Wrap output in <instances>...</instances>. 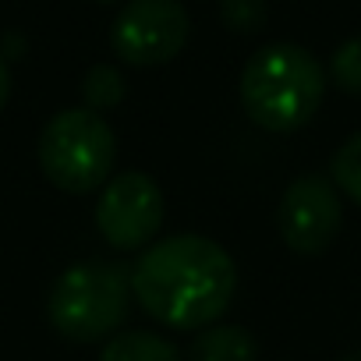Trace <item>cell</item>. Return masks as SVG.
<instances>
[{
    "instance_id": "obj_4",
    "label": "cell",
    "mask_w": 361,
    "mask_h": 361,
    "mask_svg": "<svg viewBox=\"0 0 361 361\" xmlns=\"http://www.w3.org/2000/svg\"><path fill=\"white\" fill-rule=\"evenodd\" d=\"M39 170L54 188L85 195L106 185L117 156V138L103 114L71 106L54 114L39 131Z\"/></svg>"
},
{
    "instance_id": "obj_13",
    "label": "cell",
    "mask_w": 361,
    "mask_h": 361,
    "mask_svg": "<svg viewBox=\"0 0 361 361\" xmlns=\"http://www.w3.org/2000/svg\"><path fill=\"white\" fill-rule=\"evenodd\" d=\"M220 18L231 32L255 36V32H262L269 8H266V0H220Z\"/></svg>"
},
{
    "instance_id": "obj_8",
    "label": "cell",
    "mask_w": 361,
    "mask_h": 361,
    "mask_svg": "<svg viewBox=\"0 0 361 361\" xmlns=\"http://www.w3.org/2000/svg\"><path fill=\"white\" fill-rule=\"evenodd\" d=\"M188 361H255V336L245 326H209L192 340Z\"/></svg>"
},
{
    "instance_id": "obj_1",
    "label": "cell",
    "mask_w": 361,
    "mask_h": 361,
    "mask_svg": "<svg viewBox=\"0 0 361 361\" xmlns=\"http://www.w3.org/2000/svg\"><path fill=\"white\" fill-rule=\"evenodd\" d=\"M131 294L149 319L170 329H209L238 294V266L213 238L173 234L138 255Z\"/></svg>"
},
{
    "instance_id": "obj_6",
    "label": "cell",
    "mask_w": 361,
    "mask_h": 361,
    "mask_svg": "<svg viewBox=\"0 0 361 361\" xmlns=\"http://www.w3.org/2000/svg\"><path fill=\"white\" fill-rule=\"evenodd\" d=\"M163 213L166 206H163V192L156 180L142 170H124L110 177L99 192L96 227L110 248L138 252L159 234Z\"/></svg>"
},
{
    "instance_id": "obj_10",
    "label": "cell",
    "mask_w": 361,
    "mask_h": 361,
    "mask_svg": "<svg viewBox=\"0 0 361 361\" xmlns=\"http://www.w3.org/2000/svg\"><path fill=\"white\" fill-rule=\"evenodd\" d=\"M128 92V82L117 68L110 64H92L82 78V96H85V110H114Z\"/></svg>"
},
{
    "instance_id": "obj_3",
    "label": "cell",
    "mask_w": 361,
    "mask_h": 361,
    "mask_svg": "<svg viewBox=\"0 0 361 361\" xmlns=\"http://www.w3.org/2000/svg\"><path fill=\"white\" fill-rule=\"evenodd\" d=\"M131 269L117 262H78L64 269L50 290V326L71 343L106 340L128 319Z\"/></svg>"
},
{
    "instance_id": "obj_2",
    "label": "cell",
    "mask_w": 361,
    "mask_h": 361,
    "mask_svg": "<svg viewBox=\"0 0 361 361\" xmlns=\"http://www.w3.org/2000/svg\"><path fill=\"white\" fill-rule=\"evenodd\" d=\"M326 96V68L294 43L255 50L241 71V106L252 124L273 135L305 128Z\"/></svg>"
},
{
    "instance_id": "obj_15",
    "label": "cell",
    "mask_w": 361,
    "mask_h": 361,
    "mask_svg": "<svg viewBox=\"0 0 361 361\" xmlns=\"http://www.w3.org/2000/svg\"><path fill=\"white\" fill-rule=\"evenodd\" d=\"M96 4H117V0H96Z\"/></svg>"
},
{
    "instance_id": "obj_14",
    "label": "cell",
    "mask_w": 361,
    "mask_h": 361,
    "mask_svg": "<svg viewBox=\"0 0 361 361\" xmlns=\"http://www.w3.org/2000/svg\"><path fill=\"white\" fill-rule=\"evenodd\" d=\"M8 96H11V68H8L4 57H0V110L8 106Z\"/></svg>"
},
{
    "instance_id": "obj_5",
    "label": "cell",
    "mask_w": 361,
    "mask_h": 361,
    "mask_svg": "<svg viewBox=\"0 0 361 361\" xmlns=\"http://www.w3.org/2000/svg\"><path fill=\"white\" fill-rule=\"evenodd\" d=\"M192 18L180 0H128L110 25L114 54L131 68H159L188 47Z\"/></svg>"
},
{
    "instance_id": "obj_7",
    "label": "cell",
    "mask_w": 361,
    "mask_h": 361,
    "mask_svg": "<svg viewBox=\"0 0 361 361\" xmlns=\"http://www.w3.org/2000/svg\"><path fill=\"white\" fill-rule=\"evenodd\" d=\"M340 220H343L340 192L322 173H305L290 180L276 206L280 238L294 255H322L336 241Z\"/></svg>"
},
{
    "instance_id": "obj_9",
    "label": "cell",
    "mask_w": 361,
    "mask_h": 361,
    "mask_svg": "<svg viewBox=\"0 0 361 361\" xmlns=\"http://www.w3.org/2000/svg\"><path fill=\"white\" fill-rule=\"evenodd\" d=\"M99 361H185L180 350L149 329H131L121 336H110L106 347L99 350Z\"/></svg>"
},
{
    "instance_id": "obj_12",
    "label": "cell",
    "mask_w": 361,
    "mask_h": 361,
    "mask_svg": "<svg viewBox=\"0 0 361 361\" xmlns=\"http://www.w3.org/2000/svg\"><path fill=\"white\" fill-rule=\"evenodd\" d=\"M329 78L336 89L361 96V36H350L336 47V54L329 61Z\"/></svg>"
},
{
    "instance_id": "obj_11",
    "label": "cell",
    "mask_w": 361,
    "mask_h": 361,
    "mask_svg": "<svg viewBox=\"0 0 361 361\" xmlns=\"http://www.w3.org/2000/svg\"><path fill=\"white\" fill-rule=\"evenodd\" d=\"M333 185L340 195L361 206V131H354L336 152H333Z\"/></svg>"
}]
</instances>
